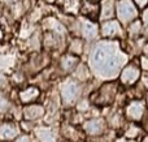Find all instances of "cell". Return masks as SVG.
Returning a JSON list of instances; mask_svg holds the SVG:
<instances>
[{"mask_svg": "<svg viewBox=\"0 0 148 142\" xmlns=\"http://www.w3.org/2000/svg\"><path fill=\"white\" fill-rule=\"evenodd\" d=\"M48 1H52V0H48Z\"/></svg>", "mask_w": 148, "mask_h": 142, "instance_id": "obj_27", "label": "cell"}, {"mask_svg": "<svg viewBox=\"0 0 148 142\" xmlns=\"http://www.w3.org/2000/svg\"><path fill=\"white\" fill-rule=\"evenodd\" d=\"M139 22H135V23H133V26H131V33L133 34H135V33H138L139 31Z\"/></svg>", "mask_w": 148, "mask_h": 142, "instance_id": "obj_15", "label": "cell"}, {"mask_svg": "<svg viewBox=\"0 0 148 142\" xmlns=\"http://www.w3.org/2000/svg\"><path fill=\"white\" fill-rule=\"evenodd\" d=\"M144 142H148V137L146 138V140H144Z\"/></svg>", "mask_w": 148, "mask_h": 142, "instance_id": "obj_26", "label": "cell"}, {"mask_svg": "<svg viewBox=\"0 0 148 142\" xmlns=\"http://www.w3.org/2000/svg\"><path fill=\"white\" fill-rule=\"evenodd\" d=\"M113 14V1L112 0H105L103 4V18H108Z\"/></svg>", "mask_w": 148, "mask_h": 142, "instance_id": "obj_13", "label": "cell"}, {"mask_svg": "<svg viewBox=\"0 0 148 142\" xmlns=\"http://www.w3.org/2000/svg\"><path fill=\"white\" fill-rule=\"evenodd\" d=\"M142 64H143L144 69H148V60L146 59V57H143V59H142Z\"/></svg>", "mask_w": 148, "mask_h": 142, "instance_id": "obj_18", "label": "cell"}, {"mask_svg": "<svg viewBox=\"0 0 148 142\" xmlns=\"http://www.w3.org/2000/svg\"><path fill=\"white\" fill-rule=\"evenodd\" d=\"M144 51H146V54L148 55V44H147V46H146V48H144Z\"/></svg>", "mask_w": 148, "mask_h": 142, "instance_id": "obj_23", "label": "cell"}, {"mask_svg": "<svg viewBox=\"0 0 148 142\" xmlns=\"http://www.w3.org/2000/svg\"><path fill=\"white\" fill-rule=\"evenodd\" d=\"M38 137L42 142H55V136L51 130L48 129H40L38 130Z\"/></svg>", "mask_w": 148, "mask_h": 142, "instance_id": "obj_12", "label": "cell"}, {"mask_svg": "<svg viewBox=\"0 0 148 142\" xmlns=\"http://www.w3.org/2000/svg\"><path fill=\"white\" fill-rule=\"evenodd\" d=\"M133 129L130 130V132H127L126 133V136H129V137H133V136H135L136 133H138V130H136V128H134V127H131Z\"/></svg>", "mask_w": 148, "mask_h": 142, "instance_id": "obj_17", "label": "cell"}, {"mask_svg": "<svg viewBox=\"0 0 148 142\" xmlns=\"http://www.w3.org/2000/svg\"><path fill=\"white\" fill-rule=\"evenodd\" d=\"M123 54L114 42H101L91 55V65L96 74L103 78H112L118 73L122 65Z\"/></svg>", "mask_w": 148, "mask_h": 142, "instance_id": "obj_1", "label": "cell"}, {"mask_svg": "<svg viewBox=\"0 0 148 142\" xmlns=\"http://www.w3.org/2000/svg\"><path fill=\"white\" fill-rule=\"evenodd\" d=\"M38 94H39V91L36 90L35 88L27 89L26 91L21 93V101L22 102H30V101H33V99H35L36 97H38Z\"/></svg>", "mask_w": 148, "mask_h": 142, "instance_id": "obj_11", "label": "cell"}, {"mask_svg": "<svg viewBox=\"0 0 148 142\" xmlns=\"http://www.w3.org/2000/svg\"><path fill=\"white\" fill-rule=\"evenodd\" d=\"M74 52H77V54H79L81 52V42L79 41H75V48H73Z\"/></svg>", "mask_w": 148, "mask_h": 142, "instance_id": "obj_16", "label": "cell"}, {"mask_svg": "<svg viewBox=\"0 0 148 142\" xmlns=\"http://www.w3.org/2000/svg\"><path fill=\"white\" fill-rule=\"evenodd\" d=\"M77 61H78V60H77L75 57H70V56L64 57V59H62V68L66 70L72 69L74 67V64H77Z\"/></svg>", "mask_w": 148, "mask_h": 142, "instance_id": "obj_14", "label": "cell"}, {"mask_svg": "<svg viewBox=\"0 0 148 142\" xmlns=\"http://www.w3.org/2000/svg\"><path fill=\"white\" fill-rule=\"evenodd\" d=\"M17 134V129L12 124H3L0 125V138L1 140H10Z\"/></svg>", "mask_w": 148, "mask_h": 142, "instance_id": "obj_5", "label": "cell"}, {"mask_svg": "<svg viewBox=\"0 0 148 142\" xmlns=\"http://www.w3.org/2000/svg\"><path fill=\"white\" fill-rule=\"evenodd\" d=\"M117 33H120V25L117 21H109V22H105L103 25V34L105 37L114 35Z\"/></svg>", "mask_w": 148, "mask_h": 142, "instance_id": "obj_8", "label": "cell"}, {"mask_svg": "<svg viewBox=\"0 0 148 142\" xmlns=\"http://www.w3.org/2000/svg\"><path fill=\"white\" fill-rule=\"evenodd\" d=\"M139 77V70L134 67H127L123 69L122 74H121V80L123 83H133L138 80Z\"/></svg>", "mask_w": 148, "mask_h": 142, "instance_id": "obj_4", "label": "cell"}, {"mask_svg": "<svg viewBox=\"0 0 148 142\" xmlns=\"http://www.w3.org/2000/svg\"><path fill=\"white\" fill-rule=\"evenodd\" d=\"M117 12L120 20L123 22H127L136 16V8L134 7V4L130 0H121L117 5Z\"/></svg>", "mask_w": 148, "mask_h": 142, "instance_id": "obj_2", "label": "cell"}, {"mask_svg": "<svg viewBox=\"0 0 148 142\" xmlns=\"http://www.w3.org/2000/svg\"><path fill=\"white\" fill-rule=\"evenodd\" d=\"M82 31H83V35L86 37L87 39L95 38L97 34L96 25L90 22V21H83V23H82Z\"/></svg>", "mask_w": 148, "mask_h": 142, "instance_id": "obj_6", "label": "cell"}, {"mask_svg": "<svg viewBox=\"0 0 148 142\" xmlns=\"http://www.w3.org/2000/svg\"><path fill=\"white\" fill-rule=\"evenodd\" d=\"M143 114V104L140 102H133L127 108V115L131 119H140Z\"/></svg>", "mask_w": 148, "mask_h": 142, "instance_id": "obj_7", "label": "cell"}, {"mask_svg": "<svg viewBox=\"0 0 148 142\" xmlns=\"http://www.w3.org/2000/svg\"><path fill=\"white\" fill-rule=\"evenodd\" d=\"M144 83H146L147 88H148V78H144Z\"/></svg>", "mask_w": 148, "mask_h": 142, "instance_id": "obj_22", "label": "cell"}, {"mask_svg": "<svg viewBox=\"0 0 148 142\" xmlns=\"http://www.w3.org/2000/svg\"><path fill=\"white\" fill-rule=\"evenodd\" d=\"M135 1H136V4H138L139 7H144L146 3H147V0H135Z\"/></svg>", "mask_w": 148, "mask_h": 142, "instance_id": "obj_19", "label": "cell"}, {"mask_svg": "<svg viewBox=\"0 0 148 142\" xmlns=\"http://www.w3.org/2000/svg\"><path fill=\"white\" fill-rule=\"evenodd\" d=\"M79 95V86L77 83H68L62 89V99L65 103H73Z\"/></svg>", "mask_w": 148, "mask_h": 142, "instance_id": "obj_3", "label": "cell"}, {"mask_svg": "<svg viewBox=\"0 0 148 142\" xmlns=\"http://www.w3.org/2000/svg\"><path fill=\"white\" fill-rule=\"evenodd\" d=\"M118 142H133V141H125V140H121V141H118Z\"/></svg>", "mask_w": 148, "mask_h": 142, "instance_id": "obj_24", "label": "cell"}, {"mask_svg": "<svg viewBox=\"0 0 148 142\" xmlns=\"http://www.w3.org/2000/svg\"><path fill=\"white\" fill-rule=\"evenodd\" d=\"M17 142H29V138L26 137V136H23V137H21V138H18Z\"/></svg>", "mask_w": 148, "mask_h": 142, "instance_id": "obj_20", "label": "cell"}, {"mask_svg": "<svg viewBox=\"0 0 148 142\" xmlns=\"http://www.w3.org/2000/svg\"><path fill=\"white\" fill-rule=\"evenodd\" d=\"M3 82V77H1V76H0V83H1Z\"/></svg>", "mask_w": 148, "mask_h": 142, "instance_id": "obj_25", "label": "cell"}, {"mask_svg": "<svg viewBox=\"0 0 148 142\" xmlns=\"http://www.w3.org/2000/svg\"><path fill=\"white\" fill-rule=\"evenodd\" d=\"M84 128L88 133L91 134H99L103 130V121L101 120H92V121H88L84 124Z\"/></svg>", "mask_w": 148, "mask_h": 142, "instance_id": "obj_9", "label": "cell"}, {"mask_svg": "<svg viewBox=\"0 0 148 142\" xmlns=\"http://www.w3.org/2000/svg\"><path fill=\"white\" fill-rule=\"evenodd\" d=\"M40 115H43V108L39 106H33V107H27L25 110V116L27 119H36Z\"/></svg>", "mask_w": 148, "mask_h": 142, "instance_id": "obj_10", "label": "cell"}, {"mask_svg": "<svg viewBox=\"0 0 148 142\" xmlns=\"http://www.w3.org/2000/svg\"><path fill=\"white\" fill-rule=\"evenodd\" d=\"M143 18H144V21H146V23H148V9L144 12V14H143Z\"/></svg>", "mask_w": 148, "mask_h": 142, "instance_id": "obj_21", "label": "cell"}]
</instances>
